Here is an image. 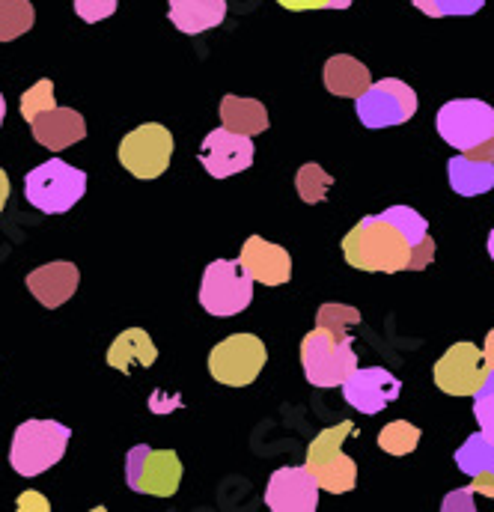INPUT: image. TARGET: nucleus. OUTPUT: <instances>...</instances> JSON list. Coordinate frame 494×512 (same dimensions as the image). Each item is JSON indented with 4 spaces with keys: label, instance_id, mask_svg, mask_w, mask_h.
<instances>
[{
    "label": "nucleus",
    "instance_id": "obj_1",
    "mask_svg": "<svg viewBox=\"0 0 494 512\" xmlns=\"http://www.w3.org/2000/svg\"><path fill=\"white\" fill-rule=\"evenodd\" d=\"M343 254L352 268L375 271V274H399V271H408V262H411L408 242L381 215H370L358 221L346 233Z\"/></svg>",
    "mask_w": 494,
    "mask_h": 512
},
{
    "label": "nucleus",
    "instance_id": "obj_2",
    "mask_svg": "<svg viewBox=\"0 0 494 512\" xmlns=\"http://www.w3.org/2000/svg\"><path fill=\"white\" fill-rule=\"evenodd\" d=\"M355 432V423L352 420H340L337 426L331 429H322L313 444L307 447V471L316 477L319 489L322 492H331V495H346L355 489L358 483V465L352 456L343 453V444L346 438Z\"/></svg>",
    "mask_w": 494,
    "mask_h": 512
},
{
    "label": "nucleus",
    "instance_id": "obj_3",
    "mask_svg": "<svg viewBox=\"0 0 494 512\" xmlns=\"http://www.w3.org/2000/svg\"><path fill=\"white\" fill-rule=\"evenodd\" d=\"M72 432L69 426L57 423V420H27L15 429L12 435V450H9V462L15 468V474L21 477H39L48 468H54L69 444Z\"/></svg>",
    "mask_w": 494,
    "mask_h": 512
},
{
    "label": "nucleus",
    "instance_id": "obj_4",
    "mask_svg": "<svg viewBox=\"0 0 494 512\" xmlns=\"http://www.w3.org/2000/svg\"><path fill=\"white\" fill-rule=\"evenodd\" d=\"M87 194V173L69 167L63 158H51L24 176V197L45 215L69 212Z\"/></svg>",
    "mask_w": 494,
    "mask_h": 512
},
{
    "label": "nucleus",
    "instance_id": "obj_5",
    "mask_svg": "<svg viewBox=\"0 0 494 512\" xmlns=\"http://www.w3.org/2000/svg\"><path fill=\"white\" fill-rule=\"evenodd\" d=\"M301 367L313 387H340L358 367L352 337H334L316 325L301 340Z\"/></svg>",
    "mask_w": 494,
    "mask_h": 512
},
{
    "label": "nucleus",
    "instance_id": "obj_6",
    "mask_svg": "<svg viewBox=\"0 0 494 512\" xmlns=\"http://www.w3.org/2000/svg\"><path fill=\"white\" fill-rule=\"evenodd\" d=\"M253 301V277L239 259H215L203 271L200 304L212 316H236Z\"/></svg>",
    "mask_w": 494,
    "mask_h": 512
},
{
    "label": "nucleus",
    "instance_id": "obj_7",
    "mask_svg": "<svg viewBox=\"0 0 494 512\" xmlns=\"http://www.w3.org/2000/svg\"><path fill=\"white\" fill-rule=\"evenodd\" d=\"M128 489L152 498H173L182 483V462L173 450H155L149 444H137L125 459Z\"/></svg>",
    "mask_w": 494,
    "mask_h": 512
},
{
    "label": "nucleus",
    "instance_id": "obj_8",
    "mask_svg": "<svg viewBox=\"0 0 494 512\" xmlns=\"http://www.w3.org/2000/svg\"><path fill=\"white\" fill-rule=\"evenodd\" d=\"M438 134L462 155L474 152L494 134V108L480 99H453L438 111Z\"/></svg>",
    "mask_w": 494,
    "mask_h": 512
},
{
    "label": "nucleus",
    "instance_id": "obj_9",
    "mask_svg": "<svg viewBox=\"0 0 494 512\" xmlns=\"http://www.w3.org/2000/svg\"><path fill=\"white\" fill-rule=\"evenodd\" d=\"M265 361H268V352L256 334H233L212 349L209 373L215 382L227 384V387H247L259 379Z\"/></svg>",
    "mask_w": 494,
    "mask_h": 512
},
{
    "label": "nucleus",
    "instance_id": "obj_10",
    "mask_svg": "<svg viewBox=\"0 0 494 512\" xmlns=\"http://www.w3.org/2000/svg\"><path fill=\"white\" fill-rule=\"evenodd\" d=\"M355 102L358 120L367 128L402 126L417 114V93L399 78L375 81Z\"/></svg>",
    "mask_w": 494,
    "mask_h": 512
},
{
    "label": "nucleus",
    "instance_id": "obj_11",
    "mask_svg": "<svg viewBox=\"0 0 494 512\" xmlns=\"http://www.w3.org/2000/svg\"><path fill=\"white\" fill-rule=\"evenodd\" d=\"M120 164L137 179H158L173 158V134L161 123L137 126L120 143Z\"/></svg>",
    "mask_w": 494,
    "mask_h": 512
},
{
    "label": "nucleus",
    "instance_id": "obj_12",
    "mask_svg": "<svg viewBox=\"0 0 494 512\" xmlns=\"http://www.w3.org/2000/svg\"><path fill=\"white\" fill-rule=\"evenodd\" d=\"M486 376L489 367L483 349H477L474 343H453L435 364V384L447 396H474L480 384L486 382Z\"/></svg>",
    "mask_w": 494,
    "mask_h": 512
},
{
    "label": "nucleus",
    "instance_id": "obj_13",
    "mask_svg": "<svg viewBox=\"0 0 494 512\" xmlns=\"http://www.w3.org/2000/svg\"><path fill=\"white\" fill-rule=\"evenodd\" d=\"M253 140L247 134H236L230 128H215L203 137L200 146V164L206 167L209 176L215 179H227L247 170L253 164Z\"/></svg>",
    "mask_w": 494,
    "mask_h": 512
},
{
    "label": "nucleus",
    "instance_id": "obj_14",
    "mask_svg": "<svg viewBox=\"0 0 494 512\" xmlns=\"http://www.w3.org/2000/svg\"><path fill=\"white\" fill-rule=\"evenodd\" d=\"M319 483L307 471L298 468H277L265 486V507L274 512H313L319 507Z\"/></svg>",
    "mask_w": 494,
    "mask_h": 512
},
{
    "label": "nucleus",
    "instance_id": "obj_15",
    "mask_svg": "<svg viewBox=\"0 0 494 512\" xmlns=\"http://www.w3.org/2000/svg\"><path fill=\"white\" fill-rule=\"evenodd\" d=\"M340 387H343L346 402L361 414H378L381 408L396 402L402 393V382L384 367H367V370L355 367Z\"/></svg>",
    "mask_w": 494,
    "mask_h": 512
},
{
    "label": "nucleus",
    "instance_id": "obj_16",
    "mask_svg": "<svg viewBox=\"0 0 494 512\" xmlns=\"http://www.w3.org/2000/svg\"><path fill=\"white\" fill-rule=\"evenodd\" d=\"M239 262L245 265V271L253 277V283H265V286H283L292 277V256L286 254V248L265 242L259 236H250L239 254Z\"/></svg>",
    "mask_w": 494,
    "mask_h": 512
},
{
    "label": "nucleus",
    "instance_id": "obj_17",
    "mask_svg": "<svg viewBox=\"0 0 494 512\" xmlns=\"http://www.w3.org/2000/svg\"><path fill=\"white\" fill-rule=\"evenodd\" d=\"M78 283H81V271L75 268V262H48L27 274V289L42 307L51 310L66 304L75 295Z\"/></svg>",
    "mask_w": 494,
    "mask_h": 512
},
{
    "label": "nucleus",
    "instance_id": "obj_18",
    "mask_svg": "<svg viewBox=\"0 0 494 512\" xmlns=\"http://www.w3.org/2000/svg\"><path fill=\"white\" fill-rule=\"evenodd\" d=\"M33 137L36 143H42L45 149L51 152H60V149H69L72 143L84 140L87 137V123L84 117L75 111V108H54V111H45L39 114L33 123Z\"/></svg>",
    "mask_w": 494,
    "mask_h": 512
},
{
    "label": "nucleus",
    "instance_id": "obj_19",
    "mask_svg": "<svg viewBox=\"0 0 494 512\" xmlns=\"http://www.w3.org/2000/svg\"><path fill=\"white\" fill-rule=\"evenodd\" d=\"M167 15L176 30L197 36L227 18V0H170Z\"/></svg>",
    "mask_w": 494,
    "mask_h": 512
},
{
    "label": "nucleus",
    "instance_id": "obj_20",
    "mask_svg": "<svg viewBox=\"0 0 494 512\" xmlns=\"http://www.w3.org/2000/svg\"><path fill=\"white\" fill-rule=\"evenodd\" d=\"M155 361H158V349L143 328H128L108 349V364L114 370H120L123 376H131V370H137V367L146 370Z\"/></svg>",
    "mask_w": 494,
    "mask_h": 512
},
{
    "label": "nucleus",
    "instance_id": "obj_21",
    "mask_svg": "<svg viewBox=\"0 0 494 512\" xmlns=\"http://www.w3.org/2000/svg\"><path fill=\"white\" fill-rule=\"evenodd\" d=\"M370 84V69L361 60H355L352 54H337L325 63V87L334 96L358 99Z\"/></svg>",
    "mask_w": 494,
    "mask_h": 512
},
{
    "label": "nucleus",
    "instance_id": "obj_22",
    "mask_svg": "<svg viewBox=\"0 0 494 512\" xmlns=\"http://www.w3.org/2000/svg\"><path fill=\"white\" fill-rule=\"evenodd\" d=\"M447 173H450V188L462 197H480L494 188V161L456 155L450 158Z\"/></svg>",
    "mask_w": 494,
    "mask_h": 512
},
{
    "label": "nucleus",
    "instance_id": "obj_23",
    "mask_svg": "<svg viewBox=\"0 0 494 512\" xmlns=\"http://www.w3.org/2000/svg\"><path fill=\"white\" fill-rule=\"evenodd\" d=\"M221 120H224V128L250 137V134H262L268 128V111L256 99L224 96V102H221Z\"/></svg>",
    "mask_w": 494,
    "mask_h": 512
},
{
    "label": "nucleus",
    "instance_id": "obj_24",
    "mask_svg": "<svg viewBox=\"0 0 494 512\" xmlns=\"http://www.w3.org/2000/svg\"><path fill=\"white\" fill-rule=\"evenodd\" d=\"M456 468L465 471L468 477H477V474H494V444L483 435V432H474L468 435V441L456 450Z\"/></svg>",
    "mask_w": 494,
    "mask_h": 512
},
{
    "label": "nucleus",
    "instance_id": "obj_25",
    "mask_svg": "<svg viewBox=\"0 0 494 512\" xmlns=\"http://www.w3.org/2000/svg\"><path fill=\"white\" fill-rule=\"evenodd\" d=\"M36 21V9L30 0H0V42H12L24 36Z\"/></svg>",
    "mask_w": 494,
    "mask_h": 512
},
{
    "label": "nucleus",
    "instance_id": "obj_26",
    "mask_svg": "<svg viewBox=\"0 0 494 512\" xmlns=\"http://www.w3.org/2000/svg\"><path fill=\"white\" fill-rule=\"evenodd\" d=\"M381 218L402 233L408 248H417L420 242L429 239V221L420 212H414L411 206H390L387 212H381Z\"/></svg>",
    "mask_w": 494,
    "mask_h": 512
},
{
    "label": "nucleus",
    "instance_id": "obj_27",
    "mask_svg": "<svg viewBox=\"0 0 494 512\" xmlns=\"http://www.w3.org/2000/svg\"><path fill=\"white\" fill-rule=\"evenodd\" d=\"M420 444V429L408 420H393L378 432V447L390 456H408Z\"/></svg>",
    "mask_w": 494,
    "mask_h": 512
},
{
    "label": "nucleus",
    "instance_id": "obj_28",
    "mask_svg": "<svg viewBox=\"0 0 494 512\" xmlns=\"http://www.w3.org/2000/svg\"><path fill=\"white\" fill-rule=\"evenodd\" d=\"M331 185H334V176L328 170H322L319 164H304L298 170V176H295V188H298L301 200L310 203V206L322 203L328 197Z\"/></svg>",
    "mask_w": 494,
    "mask_h": 512
},
{
    "label": "nucleus",
    "instance_id": "obj_29",
    "mask_svg": "<svg viewBox=\"0 0 494 512\" xmlns=\"http://www.w3.org/2000/svg\"><path fill=\"white\" fill-rule=\"evenodd\" d=\"M316 325L331 331L334 337H349V331L361 325V310L349 304H322L316 313Z\"/></svg>",
    "mask_w": 494,
    "mask_h": 512
},
{
    "label": "nucleus",
    "instance_id": "obj_30",
    "mask_svg": "<svg viewBox=\"0 0 494 512\" xmlns=\"http://www.w3.org/2000/svg\"><path fill=\"white\" fill-rule=\"evenodd\" d=\"M54 108H57V102H54V84H51V78L36 81V84L21 96V117H24L27 123H33L39 114L54 111Z\"/></svg>",
    "mask_w": 494,
    "mask_h": 512
},
{
    "label": "nucleus",
    "instance_id": "obj_31",
    "mask_svg": "<svg viewBox=\"0 0 494 512\" xmlns=\"http://www.w3.org/2000/svg\"><path fill=\"white\" fill-rule=\"evenodd\" d=\"M414 6L429 18H465L477 15L486 6V0H414Z\"/></svg>",
    "mask_w": 494,
    "mask_h": 512
},
{
    "label": "nucleus",
    "instance_id": "obj_32",
    "mask_svg": "<svg viewBox=\"0 0 494 512\" xmlns=\"http://www.w3.org/2000/svg\"><path fill=\"white\" fill-rule=\"evenodd\" d=\"M117 3L120 0H75V12L87 21V24H96V21H105L117 12Z\"/></svg>",
    "mask_w": 494,
    "mask_h": 512
},
{
    "label": "nucleus",
    "instance_id": "obj_33",
    "mask_svg": "<svg viewBox=\"0 0 494 512\" xmlns=\"http://www.w3.org/2000/svg\"><path fill=\"white\" fill-rule=\"evenodd\" d=\"M474 417H477V423H480V432L494 444V390L492 393L477 396V402H474Z\"/></svg>",
    "mask_w": 494,
    "mask_h": 512
},
{
    "label": "nucleus",
    "instance_id": "obj_34",
    "mask_svg": "<svg viewBox=\"0 0 494 512\" xmlns=\"http://www.w3.org/2000/svg\"><path fill=\"white\" fill-rule=\"evenodd\" d=\"M447 512H474L477 510V504H474V492L465 486V489H453L447 498H444V504H441Z\"/></svg>",
    "mask_w": 494,
    "mask_h": 512
},
{
    "label": "nucleus",
    "instance_id": "obj_35",
    "mask_svg": "<svg viewBox=\"0 0 494 512\" xmlns=\"http://www.w3.org/2000/svg\"><path fill=\"white\" fill-rule=\"evenodd\" d=\"M15 507H18L21 512H51V501H48L42 492L27 489V492H21V495H18Z\"/></svg>",
    "mask_w": 494,
    "mask_h": 512
},
{
    "label": "nucleus",
    "instance_id": "obj_36",
    "mask_svg": "<svg viewBox=\"0 0 494 512\" xmlns=\"http://www.w3.org/2000/svg\"><path fill=\"white\" fill-rule=\"evenodd\" d=\"M432 259H435V242H432V236H429L426 242H420L417 248H411V262H408V271H420V268H426Z\"/></svg>",
    "mask_w": 494,
    "mask_h": 512
},
{
    "label": "nucleus",
    "instance_id": "obj_37",
    "mask_svg": "<svg viewBox=\"0 0 494 512\" xmlns=\"http://www.w3.org/2000/svg\"><path fill=\"white\" fill-rule=\"evenodd\" d=\"M283 9H292V12H307V9H328L331 0H277Z\"/></svg>",
    "mask_w": 494,
    "mask_h": 512
},
{
    "label": "nucleus",
    "instance_id": "obj_38",
    "mask_svg": "<svg viewBox=\"0 0 494 512\" xmlns=\"http://www.w3.org/2000/svg\"><path fill=\"white\" fill-rule=\"evenodd\" d=\"M474 495H486V498H494V474H477L471 477V486H468Z\"/></svg>",
    "mask_w": 494,
    "mask_h": 512
},
{
    "label": "nucleus",
    "instance_id": "obj_39",
    "mask_svg": "<svg viewBox=\"0 0 494 512\" xmlns=\"http://www.w3.org/2000/svg\"><path fill=\"white\" fill-rule=\"evenodd\" d=\"M468 158H480V161H494V134H492V140H486L483 146H477L474 152H468Z\"/></svg>",
    "mask_w": 494,
    "mask_h": 512
},
{
    "label": "nucleus",
    "instance_id": "obj_40",
    "mask_svg": "<svg viewBox=\"0 0 494 512\" xmlns=\"http://www.w3.org/2000/svg\"><path fill=\"white\" fill-rule=\"evenodd\" d=\"M483 358H486V367L494 370V328L489 331V337H486V346H483Z\"/></svg>",
    "mask_w": 494,
    "mask_h": 512
},
{
    "label": "nucleus",
    "instance_id": "obj_41",
    "mask_svg": "<svg viewBox=\"0 0 494 512\" xmlns=\"http://www.w3.org/2000/svg\"><path fill=\"white\" fill-rule=\"evenodd\" d=\"M6 203H9V176L0 170V212H3Z\"/></svg>",
    "mask_w": 494,
    "mask_h": 512
},
{
    "label": "nucleus",
    "instance_id": "obj_42",
    "mask_svg": "<svg viewBox=\"0 0 494 512\" xmlns=\"http://www.w3.org/2000/svg\"><path fill=\"white\" fill-rule=\"evenodd\" d=\"M349 6H352V0H331L328 9H349Z\"/></svg>",
    "mask_w": 494,
    "mask_h": 512
},
{
    "label": "nucleus",
    "instance_id": "obj_43",
    "mask_svg": "<svg viewBox=\"0 0 494 512\" xmlns=\"http://www.w3.org/2000/svg\"><path fill=\"white\" fill-rule=\"evenodd\" d=\"M3 117H6V102H3V93H0V126H3Z\"/></svg>",
    "mask_w": 494,
    "mask_h": 512
},
{
    "label": "nucleus",
    "instance_id": "obj_44",
    "mask_svg": "<svg viewBox=\"0 0 494 512\" xmlns=\"http://www.w3.org/2000/svg\"><path fill=\"white\" fill-rule=\"evenodd\" d=\"M489 254H492V259H494V230L489 233Z\"/></svg>",
    "mask_w": 494,
    "mask_h": 512
}]
</instances>
